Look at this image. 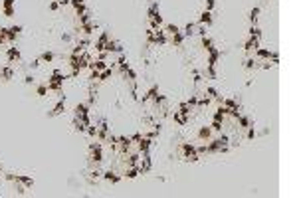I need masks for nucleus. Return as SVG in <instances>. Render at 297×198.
<instances>
[{
	"instance_id": "obj_1",
	"label": "nucleus",
	"mask_w": 297,
	"mask_h": 198,
	"mask_svg": "<svg viewBox=\"0 0 297 198\" xmlns=\"http://www.w3.org/2000/svg\"><path fill=\"white\" fill-rule=\"evenodd\" d=\"M8 60L10 61H18L20 60V52L16 48H8Z\"/></svg>"
},
{
	"instance_id": "obj_2",
	"label": "nucleus",
	"mask_w": 297,
	"mask_h": 198,
	"mask_svg": "<svg viewBox=\"0 0 297 198\" xmlns=\"http://www.w3.org/2000/svg\"><path fill=\"white\" fill-rule=\"evenodd\" d=\"M198 22H200V24H210V22H212V16H210V12L206 10L202 16H200V20H198Z\"/></svg>"
},
{
	"instance_id": "obj_3",
	"label": "nucleus",
	"mask_w": 297,
	"mask_h": 198,
	"mask_svg": "<svg viewBox=\"0 0 297 198\" xmlns=\"http://www.w3.org/2000/svg\"><path fill=\"white\" fill-rule=\"evenodd\" d=\"M61 109H64V99H60V101H58V105H55L54 111H52V115H60Z\"/></svg>"
},
{
	"instance_id": "obj_4",
	"label": "nucleus",
	"mask_w": 297,
	"mask_h": 198,
	"mask_svg": "<svg viewBox=\"0 0 297 198\" xmlns=\"http://www.w3.org/2000/svg\"><path fill=\"white\" fill-rule=\"evenodd\" d=\"M105 178H107V180H109V182H117V180H119V176H117L115 174V172H105Z\"/></svg>"
},
{
	"instance_id": "obj_5",
	"label": "nucleus",
	"mask_w": 297,
	"mask_h": 198,
	"mask_svg": "<svg viewBox=\"0 0 297 198\" xmlns=\"http://www.w3.org/2000/svg\"><path fill=\"white\" fill-rule=\"evenodd\" d=\"M198 137H200V139H208V137H210V129H208V127H204V129H200V133H198Z\"/></svg>"
},
{
	"instance_id": "obj_6",
	"label": "nucleus",
	"mask_w": 297,
	"mask_h": 198,
	"mask_svg": "<svg viewBox=\"0 0 297 198\" xmlns=\"http://www.w3.org/2000/svg\"><path fill=\"white\" fill-rule=\"evenodd\" d=\"M40 60H42V61H52V60H54V54H52V52H44Z\"/></svg>"
},
{
	"instance_id": "obj_7",
	"label": "nucleus",
	"mask_w": 297,
	"mask_h": 198,
	"mask_svg": "<svg viewBox=\"0 0 297 198\" xmlns=\"http://www.w3.org/2000/svg\"><path fill=\"white\" fill-rule=\"evenodd\" d=\"M258 14H259V8H253V10H252V16H250V18H252V22H256V20H258Z\"/></svg>"
},
{
	"instance_id": "obj_8",
	"label": "nucleus",
	"mask_w": 297,
	"mask_h": 198,
	"mask_svg": "<svg viewBox=\"0 0 297 198\" xmlns=\"http://www.w3.org/2000/svg\"><path fill=\"white\" fill-rule=\"evenodd\" d=\"M58 6H60L58 2H52V4H50V8H52V10H58Z\"/></svg>"
}]
</instances>
